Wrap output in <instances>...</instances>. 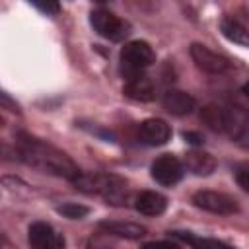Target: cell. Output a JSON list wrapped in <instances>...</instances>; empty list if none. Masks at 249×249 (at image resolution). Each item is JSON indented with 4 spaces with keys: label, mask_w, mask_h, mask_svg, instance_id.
I'll list each match as a JSON object with an SVG mask.
<instances>
[{
    "label": "cell",
    "mask_w": 249,
    "mask_h": 249,
    "mask_svg": "<svg viewBox=\"0 0 249 249\" xmlns=\"http://www.w3.org/2000/svg\"><path fill=\"white\" fill-rule=\"evenodd\" d=\"M191 56H193L195 64L208 74H224L230 70V60L226 56L210 51L208 47H204L200 43L191 45Z\"/></svg>",
    "instance_id": "cell-7"
},
{
    "label": "cell",
    "mask_w": 249,
    "mask_h": 249,
    "mask_svg": "<svg viewBox=\"0 0 249 249\" xmlns=\"http://www.w3.org/2000/svg\"><path fill=\"white\" fill-rule=\"evenodd\" d=\"M97 230L115 235V237H124V239H140L146 235V228L134 222H115V220H105L97 224Z\"/></svg>",
    "instance_id": "cell-14"
},
{
    "label": "cell",
    "mask_w": 249,
    "mask_h": 249,
    "mask_svg": "<svg viewBox=\"0 0 249 249\" xmlns=\"http://www.w3.org/2000/svg\"><path fill=\"white\" fill-rule=\"evenodd\" d=\"M183 138H185L189 144H193V146H200V144H202V136L196 134V132H185Z\"/></svg>",
    "instance_id": "cell-22"
},
{
    "label": "cell",
    "mask_w": 249,
    "mask_h": 249,
    "mask_svg": "<svg viewBox=\"0 0 249 249\" xmlns=\"http://www.w3.org/2000/svg\"><path fill=\"white\" fill-rule=\"evenodd\" d=\"M27 2H31L37 10H41L47 16H56L60 12V2L58 0H27Z\"/></svg>",
    "instance_id": "cell-19"
},
{
    "label": "cell",
    "mask_w": 249,
    "mask_h": 249,
    "mask_svg": "<svg viewBox=\"0 0 249 249\" xmlns=\"http://www.w3.org/2000/svg\"><path fill=\"white\" fill-rule=\"evenodd\" d=\"M171 138V128L161 119H146L138 126V140L146 146H163Z\"/></svg>",
    "instance_id": "cell-10"
},
{
    "label": "cell",
    "mask_w": 249,
    "mask_h": 249,
    "mask_svg": "<svg viewBox=\"0 0 249 249\" xmlns=\"http://www.w3.org/2000/svg\"><path fill=\"white\" fill-rule=\"evenodd\" d=\"M220 31L224 33L226 39H230V41H233V43H237L241 47H247L249 45L245 25L237 18H233V16H228V18H224L220 21Z\"/></svg>",
    "instance_id": "cell-16"
},
{
    "label": "cell",
    "mask_w": 249,
    "mask_h": 249,
    "mask_svg": "<svg viewBox=\"0 0 249 249\" xmlns=\"http://www.w3.org/2000/svg\"><path fill=\"white\" fill-rule=\"evenodd\" d=\"M179 243H173V241H150L146 243V247H177Z\"/></svg>",
    "instance_id": "cell-23"
},
{
    "label": "cell",
    "mask_w": 249,
    "mask_h": 249,
    "mask_svg": "<svg viewBox=\"0 0 249 249\" xmlns=\"http://www.w3.org/2000/svg\"><path fill=\"white\" fill-rule=\"evenodd\" d=\"M27 241L37 249H60L64 247V237L54 231V228L47 222H33L27 230Z\"/></svg>",
    "instance_id": "cell-8"
},
{
    "label": "cell",
    "mask_w": 249,
    "mask_h": 249,
    "mask_svg": "<svg viewBox=\"0 0 249 249\" xmlns=\"http://www.w3.org/2000/svg\"><path fill=\"white\" fill-rule=\"evenodd\" d=\"M123 93L132 101L148 103V101H152L156 97V86L148 76L138 74V76L126 80V84L123 88Z\"/></svg>",
    "instance_id": "cell-12"
},
{
    "label": "cell",
    "mask_w": 249,
    "mask_h": 249,
    "mask_svg": "<svg viewBox=\"0 0 249 249\" xmlns=\"http://www.w3.org/2000/svg\"><path fill=\"white\" fill-rule=\"evenodd\" d=\"M156 60L154 49L146 41H128L121 49V72L124 78H134L138 74H144L148 66H152Z\"/></svg>",
    "instance_id": "cell-3"
},
{
    "label": "cell",
    "mask_w": 249,
    "mask_h": 249,
    "mask_svg": "<svg viewBox=\"0 0 249 249\" xmlns=\"http://www.w3.org/2000/svg\"><path fill=\"white\" fill-rule=\"evenodd\" d=\"M0 107L2 109H8V111H14V113H19V105L8 93H4L2 89H0Z\"/></svg>",
    "instance_id": "cell-21"
},
{
    "label": "cell",
    "mask_w": 249,
    "mask_h": 249,
    "mask_svg": "<svg viewBox=\"0 0 249 249\" xmlns=\"http://www.w3.org/2000/svg\"><path fill=\"white\" fill-rule=\"evenodd\" d=\"M193 204L200 210L220 214V216H231V214L239 212L237 200L220 191H196L193 195Z\"/></svg>",
    "instance_id": "cell-4"
},
{
    "label": "cell",
    "mask_w": 249,
    "mask_h": 249,
    "mask_svg": "<svg viewBox=\"0 0 249 249\" xmlns=\"http://www.w3.org/2000/svg\"><path fill=\"white\" fill-rule=\"evenodd\" d=\"M224 132H228L233 140L245 144L249 134V119L243 107L237 105L224 107Z\"/></svg>",
    "instance_id": "cell-9"
},
{
    "label": "cell",
    "mask_w": 249,
    "mask_h": 249,
    "mask_svg": "<svg viewBox=\"0 0 249 249\" xmlns=\"http://www.w3.org/2000/svg\"><path fill=\"white\" fill-rule=\"evenodd\" d=\"M76 189L103 196L109 204H124L128 198V185L124 179L107 173H80L74 181Z\"/></svg>",
    "instance_id": "cell-2"
},
{
    "label": "cell",
    "mask_w": 249,
    "mask_h": 249,
    "mask_svg": "<svg viewBox=\"0 0 249 249\" xmlns=\"http://www.w3.org/2000/svg\"><path fill=\"white\" fill-rule=\"evenodd\" d=\"M161 105L167 113L183 117V115H191L196 107V101L191 93L179 91V89H167L161 97Z\"/></svg>",
    "instance_id": "cell-11"
},
{
    "label": "cell",
    "mask_w": 249,
    "mask_h": 249,
    "mask_svg": "<svg viewBox=\"0 0 249 249\" xmlns=\"http://www.w3.org/2000/svg\"><path fill=\"white\" fill-rule=\"evenodd\" d=\"M56 212L64 218H70V220H82L84 216H88L89 208L84 204H76V202H64V204L56 206Z\"/></svg>",
    "instance_id": "cell-18"
},
{
    "label": "cell",
    "mask_w": 249,
    "mask_h": 249,
    "mask_svg": "<svg viewBox=\"0 0 249 249\" xmlns=\"http://www.w3.org/2000/svg\"><path fill=\"white\" fill-rule=\"evenodd\" d=\"M191 173L195 175H210L214 169H216V160L208 154V152H202V150H191L187 156H185V165Z\"/></svg>",
    "instance_id": "cell-15"
},
{
    "label": "cell",
    "mask_w": 249,
    "mask_h": 249,
    "mask_svg": "<svg viewBox=\"0 0 249 249\" xmlns=\"http://www.w3.org/2000/svg\"><path fill=\"white\" fill-rule=\"evenodd\" d=\"M89 21L91 27L109 41H123L130 33V25L109 10H93L89 14Z\"/></svg>",
    "instance_id": "cell-5"
},
{
    "label": "cell",
    "mask_w": 249,
    "mask_h": 249,
    "mask_svg": "<svg viewBox=\"0 0 249 249\" xmlns=\"http://www.w3.org/2000/svg\"><path fill=\"white\" fill-rule=\"evenodd\" d=\"M18 152L27 165L41 169L43 173H51L68 181H74L82 173L78 165L64 152L25 132L18 134Z\"/></svg>",
    "instance_id": "cell-1"
},
{
    "label": "cell",
    "mask_w": 249,
    "mask_h": 249,
    "mask_svg": "<svg viewBox=\"0 0 249 249\" xmlns=\"http://www.w3.org/2000/svg\"><path fill=\"white\" fill-rule=\"evenodd\" d=\"M152 177L160 183V185H165V187H171L175 183H179L183 179V173H185V167L183 163L171 156V154H163L160 158L154 160L152 163Z\"/></svg>",
    "instance_id": "cell-6"
},
{
    "label": "cell",
    "mask_w": 249,
    "mask_h": 249,
    "mask_svg": "<svg viewBox=\"0 0 249 249\" xmlns=\"http://www.w3.org/2000/svg\"><path fill=\"white\" fill-rule=\"evenodd\" d=\"M235 179H237V183L243 191H249V165L247 163H241L235 169Z\"/></svg>",
    "instance_id": "cell-20"
},
{
    "label": "cell",
    "mask_w": 249,
    "mask_h": 249,
    "mask_svg": "<svg viewBox=\"0 0 249 249\" xmlns=\"http://www.w3.org/2000/svg\"><path fill=\"white\" fill-rule=\"evenodd\" d=\"M134 208L144 216H160L167 208V198L158 191H142L134 196Z\"/></svg>",
    "instance_id": "cell-13"
},
{
    "label": "cell",
    "mask_w": 249,
    "mask_h": 249,
    "mask_svg": "<svg viewBox=\"0 0 249 249\" xmlns=\"http://www.w3.org/2000/svg\"><path fill=\"white\" fill-rule=\"evenodd\" d=\"M93 2H99V4H105V2H109V0H93Z\"/></svg>",
    "instance_id": "cell-24"
},
{
    "label": "cell",
    "mask_w": 249,
    "mask_h": 249,
    "mask_svg": "<svg viewBox=\"0 0 249 249\" xmlns=\"http://www.w3.org/2000/svg\"><path fill=\"white\" fill-rule=\"evenodd\" d=\"M200 119L218 132H224V107L220 105H206L200 113Z\"/></svg>",
    "instance_id": "cell-17"
}]
</instances>
